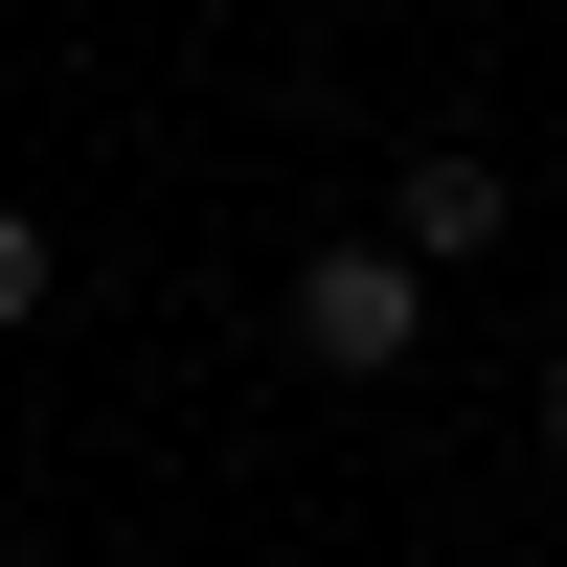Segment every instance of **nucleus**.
Returning <instances> with one entry per match:
<instances>
[{
    "label": "nucleus",
    "instance_id": "20e7f679",
    "mask_svg": "<svg viewBox=\"0 0 567 567\" xmlns=\"http://www.w3.org/2000/svg\"><path fill=\"white\" fill-rule=\"evenodd\" d=\"M545 454H567V363H545Z\"/></svg>",
    "mask_w": 567,
    "mask_h": 567
},
{
    "label": "nucleus",
    "instance_id": "f03ea898",
    "mask_svg": "<svg viewBox=\"0 0 567 567\" xmlns=\"http://www.w3.org/2000/svg\"><path fill=\"white\" fill-rule=\"evenodd\" d=\"M499 227H523V182H499V159H386V250H409V272H477Z\"/></svg>",
    "mask_w": 567,
    "mask_h": 567
},
{
    "label": "nucleus",
    "instance_id": "7ed1b4c3",
    "mask_svg": "<svg viewBox=\"0 0 567 567\" xmlns=\"http://www.w3.org/2000/svg\"><path fill=\"white\" fill-rule=\"evenodd\" d=\"M23 318H45V227L0 205V341H23Z\"/></svg>",
    "mask_w": 567,
    "mask_h": 567
},
{
    "label": "nucleus",
    "instance_id": "f257e3e1",
    "mask_svg": "<svg viewBox=\"0 0 567 567\" xmlns=\"http://www.w3.org/2000/svg\"><path fill=\"white\" fill-rule=\"evenodd\" d=\"M272 341H296L318 386H386V363L432 341V272H409L386 227H363V250H296V296H272Z\"/></svg>",
    "mask_w": 567,
    "mask_h": 567
}]
</instances>
